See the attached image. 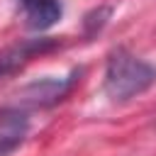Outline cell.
Here are the masks:
<instances>
[{
    "label": "cell",
    "mask_w": 156,
    "mask_h": 156,
    "mask_svg": "<svg viewBox=\"0 0 156 156\" xmlns=\"http://www.w3.org/2000/svg\"><path fill=\"white\" fill-rule=\"evenodd\" d=\"M156 80V68L134 54L117 49L107 58L105 68V93L115 102H127L144 90H149Z\"/></svg>",
    "instance_id": "obj_1"
},
{
    "label": "cell",
    "mask_w": 156,
    "mask_h": 156,
    "mask_svg": "<svg viewBox=\"0 0 156 156\" xmlns=\"http://www.w3.org/2000/svg\"><path fill=\"white\" fill-rule=\"evenodd\" d=\"M76 76H78V71H73L68 78H41V80L24 85L22 93L17 95L20 98L17 107H22V110L24 107H49V105L63 100L68 95V90L73 88Z\"/></svg>",
    "instance_id": "obj_2"
},
{
    "label": "cell",
    "mask_w": 156,
    "mask_h": 156,
    "mask_svg": "<svg viewBox=\"0 0 156 156\" xmlns=\"http://www.w3.org/2000/svg\"><path fill=\"white\" fill-rule=\"evenodd\" d=\"M29 132V117L22 107H2L0 110V156H10Z\"/></svg>",
    "instance_id": "obj_3"
},
{
    "label": "cell",
    "mask_w": 156,
    "mask_h": 156,
    "mask_svg": "<svg viewBox=\"0 0 156 156\" xmlns=\"http://www.w3.org/2000/svg\"><path fill=\"white\" fill-rule=\"evenodd\" d=\"M22 7H24V15H27V27L29 29H37V32H44L49 27H54L58 20H61V0H17Z\"/></svg>",
    "instance_id": "obj_4"
}]
</instances>
